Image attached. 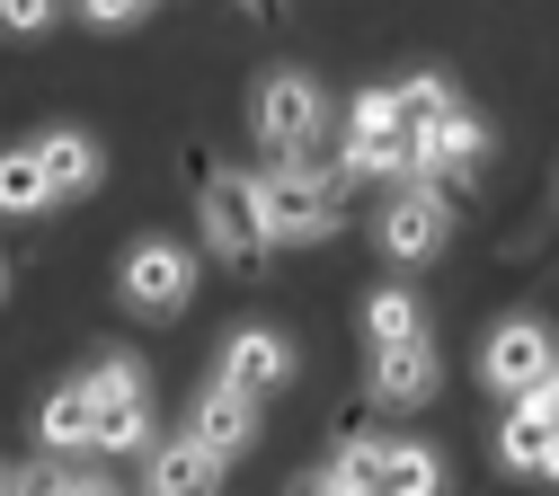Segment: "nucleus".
Returning <instances> with one entry per match:
<instances>
[{
	"mask_svg": "<svg viewBox=\"0 0 559 496\" xmlns=\"http://www.w3.org/2000/svg\"><path fill=\"white\" fill-rule=\"evenodd\" d=\"M400 337H427V302H417L408 283H382L365 302V346H400Z\"/></svg>",
	"mask_w": 559,
	"mask_h": 496,
	"instance_id": "17",
	"label": "nucleus"
},
{
	"mask_svg": "<svg viewBox=\"0 0 559 496\" xmlns=\"http://www.w3.org/2000/svg\"><path fill=\"white\" fill-rule=\"evenodd\" d=\"M143 496H223V461L204 444H187V435H169L143 461Z\"/></svg>",
	"mask_w": 559,
	"mask_h": 496,
	"instance_id": "14",
	"label": "nucleus"
},
{
	"mask_svg": "<svg viewBox=\"0 0 559 496\" xmlns=\"http://www.w3.org/2000/svg\"><path fill=\"white\" fill-rule=\"evenodd\" d=\"M204 249L223 266H258L266 240V213H258V169H214L204 178Z\"/></svg>",
	"mask_w": 559,
	"mask_h": 496,
	"instance_id": "7",
	"label": "nucleus"
},
{
	"mask_svg": "<svg viewBox=\"0 0 559 496\" xmlns=\"http://www.w3.org/2000/svg\"><path fill=\"white\" fill-rule=\"evenodd\" d=\"M178 435H187V444H204V452L231 470L240 452H258V399H249V390H231V382H195Z\"/></svg>",
	"mask_w": 559,
	"mask_h": 496,
	"instance_id": "9",
	"label": "nucleus"
},
{
	"mask_svg": "<svg viewBox=\"0 0 559 496\" xmlns=\"http://www.w3.org/2000/svg\"><path fill=\"white\" fill-rule=\"evenodd\" d=\"M533 479H550V487H559V435L542 444V470H533Z\"/></svg>",
	"mask_w": 559,
	"mask_h": 496,
	"instance_id": "27",
	"label": "nucleus"
},
{
	"mask_svg": "<svg viewBox=\"0 0 559 496\" xmlns=\"http://www.w3.org/2000/svg\"><path fill=\"white\" fill-rule=\"evenodd\" d=\"M337 178H417V133L400 124L391 89H365L346 107V133H337Z\"/></svg>",
	"mask_w": 559,
	"mask_h": 496,
	"instance_id": "3",
	"label": "nucleus"
},
{
	"mask_svg": "<svg viewBox=\"0 0 559 496\" xmlns=\"http://www.w3.org/2000/svg\"><path fill=\"white\" fill-rule=\"evenodd\" d=\"M373 240H382L391 266H436L444 240H453V186H436V178H391V195H382V213H373Z\"/></svg>",
	"mask_w": 559,
	"mask_h": 496,
	"instance_id": "2",
	"label": "nucleus"
},
{
	"mask_svg": "<svg viewBox=\"0 0 559 496\" xmlns=\"http://www.w3.org/2000/svg\"><path fill=\"white\" fill-rule=\"evenodd\" d=\"M391 107H400V124H408V133H427V124H436V116H453L462 98H453V81H444V71H400Z\"/></svg>",
	"mask_w": 559,
	"mask_h": 496,
	"instance_id": "19",
	"label": "nucleus"
},
{
	"mask_svg": "<svg viewBox=\"0 0 559 496\" xmlns=\"http://www.w3.org/2000/svg\"><path fill=\"white\" fill-rule=\"evenodd\" d=\"M62 19V0H0V27H10V36H45Z\"/></svg>",
	"mask_w": 559,
	"mask_h": 496,
	"instance_id": "22",
	"label": "nucleus"
},
{
	"mask_svg": "<svg viewBox=\"0 0 559 496\" xmlns=\"http://www.w3.org/2000/svg\"><path fill=\"white\" fill-rule=\"evenodd\" d=\"M329 124V98L311 71H266L258 98H249V133L266 142V160H311V142Z\"/></svg>",
	"mask_w": 559,
	"mask_h": 496,
	"instance_id": "4",
	"label": "nucleus"
},
{
	"mask_svg": "<svg viewBox=\"0 0 559 496\" xmlns=\"http://www.w3.org/2000/svg\"><path fill=\"white\" fill-rule=\"evenodd\" d=\"M36 444H45L53 461H72V452H98V408H90V390H81V382L45 390V408H36Z\"/></svg>",
	"mask_w": 559,
	"mask_h": 496,
	"instance_id": "15",
	"label": "nucleus"
},
{
	"mask_svg": "<svg viewBox=\"0 0 559 496\" xmlns=\"http://www.w3.org/2000/svg\"><path fill=\"white\" fill-rule=\"evenodd\" d=\"M524 408H533V416H542V425H559V373H550V382H542V390H524Z\"/></svg>",
	"mask_w": 559,
	"mask_h": 496,
	"instance_id": "25",
	"label": "nucleus"
},
{
	"mask_svg": "<svg viewBox=\"0 0 559 496\" xmlns=\"http://www.w3.org/2000/svg\"><path fill=\"white\" fill-rule=\"evenodd\" d=\"M444 390V364H436V337H400V346H373V399L382 408H427Z\"/></svg>",
	"mask_w": 559,
	"mask_h": 496,
	"instance_id": "13",
	"label": "nucleus"
},
{
	"mask_svg": "<svg viewBox=\"0 0 559 496\" xmlns=\"http://www.w3.org/2000/svg\"><path fill=\"white\" fill-rule=\"evenodd\" d=\"M36 160H45L53 204H90V195L107 186V152H98V133H81V124H53V133H36Z\"/></svg>",
	"mask_w": 559,
	"mask_h": 496,
	"instance_id": "12",
	"label": "nucleus"
},
{
	"mask_svg": "<svg viewBox=\"0 0 559 496\" xmlns=\"http://www.w3.org/2000/svg\"><path fill=\"white\" fill-rule=\"evenodd\" d=\"M559 435V425H542L524 399H507V425H498V470H515V479H533L542 470V444Z\"/></svg>",
	"mask_w": 559,
	"mask_h": 496,
	"instance_id": "18",
	"label": "nucleus"
},
{
	"mask_svg": "<svg viewBox=\"0 0 559 496\" xmlns=\"http://www.w3.org/2000/svg\"><path fill=\"white\" fill-rule=\"evenodd\" d=\"M116 302L133 311V319H178L187 302H195V257L178 249V240H133L124 257H116Z\"/></svg>",
	"mask_w": 559,
	"mask_h": 496,
	"instance_id": "6",
	"label": "nucleus"
},
{
	"mask_svg": "<svg viewBox=\"0 0 559 496\" xmlns=\"http://www.w3.org/2000/svg\"><path fill=\"white\" fill-rule=\"evenodd\" d=\"M160 10V0H81V19L98 27V36H116V27H143Z\"/></svg>",
	"mask_w": 559,
	"mask_h": 496,
	"instance_id": "21",
	"label": "nucleus"
},
{
	"mask_svg": "<svg viewBox=\"0 0 559 496\" xmlns=\"http://www.w3.org/2000/svg\"><path fill=\"white\" fill-rule=\"evenodd\" d=\"M81 390H90V408H98V452H152V382H143V364L133 354H98V364L81 373Z\"/></svg>",
	"mask_w": 559,
	"mask_h": 496,
	"instance_id": "5",
	"label": "nucleus"
},
{
	"mask_svg": "<svg viewBox=\"0 0 559 496\" xmlns=\"http://www.w3.org/2000/svg\"><path fill=\"white\" fill-rule=\"evenodd\" d=\"M249 10H266V0H249Z\"/></svg>",
	"mask_w": 559,
	"mask_h": 496,
	"instance_id": "29",
	"label": "nucleus"
},
{
	"mask_svg": "<svg viewBox=\"0 0 559 496\" xmlns=\"http://www.w3.org/2000/svg\"><path fill=\"white\" fill-rule=\"evenodd\" d=\"M294 496H346V487H337V479H329V470H311V479H302V487H294Z\"/></svg>",
	"mask_w": 559,
	"mask_h": 496,
	"instance_id": "26",
	"label": "nucleus"
},
{
	"mask_svg": "<svg viewBox=\"0 0 559 496\" xmlns=\"http://www.w3.org/2000/svg\"><path fill=\"white\" fill-rule=\"evenodd\" d=\"M329 479H337L346 496H373V487H382V435H356V444H337V452H329Z\"/></svg>",
	"mask_w": 559,
	"mask_h": 496,
	"instance_id": "20",
	"label": "nucleus"
},
{
	"mask_svg": "<svg viewBox=\"0 0 559 496\" xmlns=\"http://www.w3.org/2000/svg\"><path fill=\"white\" fill-rule=\"evenodd\" d=\"M294 373H302V354H294V337H285V328H231V337H223V354H214V382H231V390H249V399L285 390Z\"/></svg>",
	"mask_w": 559,
	"mask_h": 496,
	"instance_id": "10",
	"label": "nucleus"
},
{
	"mask_svg": "<svg viewBox=\"0 0 559 496\" xmlns=\"http://www.w3.org/2000/svg\"><path fill=\"white\" fill-rule=\"evenodd\" d=\"M0 293H10V266H0Z\"/></svg>",
	"mask_w": 559,
	"mask_h": 496,
	"instance_id": "28",
	"label": "nucleus"
},
{
	"mask_svg": "<svg viewBox=\"0 0 559 496\" xmlns=\"http://www.w3.org/2000/svg\"><path fill=\"white\" fill-rule=\"evenodd\" d=\"M258 213H266L275 249H320L346 222V178L320 169V160H266L258 169Z\"/></svg>",
	"mask_w": 559,
	"mask_h": 496,
	"instance_id": "1",
	"label": "nucleus"
},
{
	"mask_svg": "<svg viewBox=\"0 0 559 496\" xmlns=\"http://www.w3.org/2000/svg\"><path fill=\"white\" fill-rule=\"evenodd\" d=\"M53 496H124L107 470H53Z\"/></svg>",
	"mask_w": 559,
	"mask_h": 496,
	"instance_id": "24",
	"label": "nucleus"
},
{
	"mask_svg": "<svg viewBox=\"0 0 559 496\" xmlns=\"http://www.w3.org/2000/svg\"><path fill=\"white\" fill-rule=\"evenodd\" d=\"M488 124L471 116V107H453V116H436L427 133H417V178H436V186H471L479 169H488Z\"/></svg>",
	"mask_w": 559,
	"mask_h": 496,
	"instance_id": "11",
	"label": "nucleus"
},
{
	"mask_svg": "<svg viewBox=\"0 0 559 496\" xmlns=\"http://www.w3.org/2000/svg\"><path fill=\"white\" fill-rule=\"evenodd\" d=\"M559 373V337L533 319V311H515V319H498L479 337V382L498 390V399H524V390H542Z\"/></svg>",
	"mask_w": 559,
	"mask_h": 496,
	"instance_id": "8",
	"label": "nucleus"
},
{
	"mask_svg": "<svg viewBox=\"0 0 559 496\" xmlns=\"http://www.w3.org/2000/svg\"><path fill=\"white\" fill-rule=\"evenodd\" d=\"M0 213H10V222H45V213H53L36 142H10V152H0Z\"/></svg>",
	"mask_w": 559,
	"mask_h": 496,
	"instance_id": "16",
	"label": "nucleus"
},
{
	"mask_svg": "<svg viewBox=\"0 0 559 496\" xmlns=\"http://www.w3.org/2000/svg\"><path fill=\"white\" fill-rule=\"evenodd\" d=\"M0 496H53V461H27V470H0Z\"/></svg>",
	"mask_w": 559,
	"mask_h": 496,
	"instance_id": "23",
	"label": "nucleus"
}]
</instances>
